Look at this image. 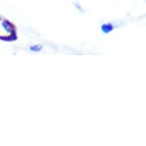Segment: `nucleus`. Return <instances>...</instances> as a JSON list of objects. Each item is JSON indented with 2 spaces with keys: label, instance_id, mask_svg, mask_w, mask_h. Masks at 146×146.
Wrapping results in <instances>:
<instances>
[{
  "label": "nucleus",
  "instance_id": "1",
  "mask_svg": "<svg viewBox=\"0 0 146 146\" xmlns=\"http://www.w3.org/2000/svg\"><path fill=\"white\" fill-rule=\"evenodd\" d=\"M112 29H113L112 25H104V26L102 27V30H103V32H104V33H108V32L111 31Z\"/></svg>",
  "mask_w": 146,
  "mask_h": 146
}]
</instances>
